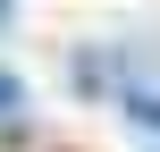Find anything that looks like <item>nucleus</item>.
<instances>
[{
    "label": "nucleus",
    "instance_id": "f257e3e1",
    "mask_svg": "<svg viewBox=\"0 0 160 152\" xmlns=\"http://www.w3.org/2000/svg\"><path fill=\"white\" fill-rule=\"evenodd\" d=\"M17 118H25V85L0 68V127H17Z\"/></svg>",
    "mask_w": 160,
    "mask_h": 152
},
{
    "label": "nucleus",
    "instance_id": "f03ea898",
    "mask_svg": "<svg viewBox=\"0 0 160 152\" xmlns=\"http://www.w3.org/2000/svg\"><path fill=\"white\" fill-rule=\"evenodd\" d=\"M0 25H8V0H0Z\"/></svg>",
    "mask_w": 160,
    "mask_h": 152
}]
</instances>
